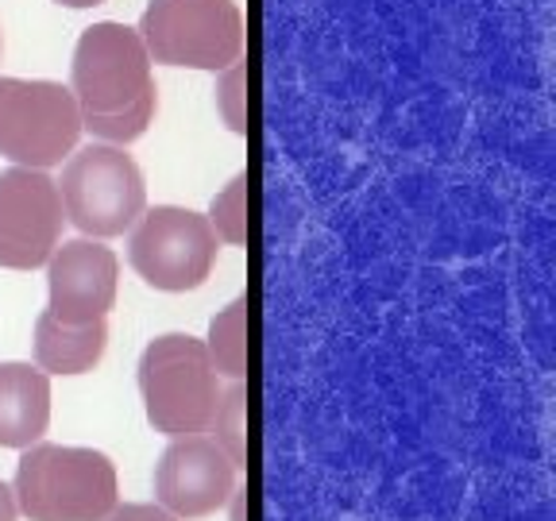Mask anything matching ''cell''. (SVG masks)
I'll return each mask as SVG.
<instances>
[{
  "mask_svg": "<svg viewBox=\"0 0 556 521\" xmlns=\"http://www.w3.org/2000/svg\"><path fill=\"white\" fill-rule=\"evenodd\" d=\"M70 93L78 101L81 131L124 148L148 131L155 116L151 54L136 27L104 20L81 31L70 62Z\"/></svg>",
  "mask_w": 556,
  "mask_h": 521,
  "instance_id": "6da1fadb",
  "label": "cell"
},
{
  "mask_svg": "<svg viewBox=\"0 0 556 521\" xmlns=\"http://www.w3.org/2000/svg\"><path fill=\"white\" fill-rule=\"evenodd\" d=\"M12 495L31 521H104L116 510V468L97 448L35 441L16 463Z\"/></svg>",
  "mask_w": 556,
  "mask_h": 521,
  "instance_id": "7a4b0ae2",
  "label": "cell"
},
{
  "mask_svg": "<svg viewBox=\"0 0 556 521\" xmlns=\"http://www.w3.org/2000/svg\"><path fill=\"white\" fill-rule=\"evenodd\" d=\"M143 409L155 433L193 436L213 425L220 402V374L205 352V340L166 332L143 347L136 367Z\"/></svg>",
  "mask_w": 556,
  "mask_h": 521,
  "instance_id": "3957f363",
  "label": "cell"
},
{
  "mask_svg": "<svg viewBox=\"0 0 556 521\" xmlns=\"http://www.w3.org/2000/svg\"><path fill=\"white\" fill-rule=\"evenodd\" d=\"M54 186L66 220L89 240L124 236L148 205V186L136 158L113 143H89L74 151L62 166V182Z\"/></svg>",
  "mask_w": 556,
  "mask_h": 521,
  "instance_id": "277c9868",
  "label": "cell"
},
{
  "mask_svg": "<svg viewBox=\"0 0 556 521\" xmlns=\"http://www.w3.org/2000/svg\"><path fill=\"white\" fill-rule=\"evenodd\" d=\"M136 31L163 66L220 74L243 54V16L236 0H151Z\"/></svg>",
  "mask_w": 556,
  "mask_h": 521,
  "instance_id": "5b68a950",
  "label": "cell"
},
{
  "mask_svg": "<svg viewBox=\"0 0 556 521\" xmlns=\"http://www.w3.org/2000/svg\"><path fill=\"white\" fill-rule=\"evenodd\" d=\"M81 139V113L70 86L47 78H0V155L12 166L47 170Z\"/></svg>",
  "mask_w": 556,
  "mask_h": 521,
  "instance_id": "8992f818",
  "label": "cell"
},
{
  "mask_svg": "<svg viewBox=\"0 0 556 521\" xmlns=\"http://www.w3.org/2000/svg\"><path fill=\"white\" fill-rule=\"evenodd\" d=\"M128 263L148 287L186 294L198 290L217 263V232L193 208L155 205L131 232Z\"/></svg>",
  "mask_w": 556,
  "mask_h": 521,
  "instance_id": "52a82bcc",
  "label": "cell"
},
{
  "mask_svg": "<svg viewBox=\"0 0 556 521\" xmlns=\"http://www.w3.org/2000/svg\"><path fill=\"white\" fill-rule=\"evenodd\" d=\"M62 225L66 213L51 174L31 166H9L0 174V267H43L59 247Z\"/></svg>",
  "mask_w": 556,
  "mask_h": 521,
  "instance_id": "ba28073f",
  "label": "cell"
},
{
  "mask_svg": "<svg viewBox=\"0 0 556 521\" xmlns=\"http://www.w3.org/2000/svg\"><path fill=\"white\" fill-rule=\"evenodd\" d=\"M236 491V468L213 436H174L155 468L159 506L174 518H205L220 510Z\"/></svg>",
  "mask_w": 556,
  "mask_h": 521,
  "instance_id": "9c48e42d",
  "label": "cell"
},
{
  "mask_svg": "<svg viewBox=\"0 0 556 521\" xmlns=\"http://www.w3.org/2000/svg\"><path fill=\"white\" fill-rule=\"evenodd\" d=\"M116 275L121 263L101 240H70L47 259V313L66 325L104 321L116 305Z\"/></svg>",
  "mask_w": 556,
  "mask_h": 521,
  "instance_id": "30bf717a",
  "label": "cell"
},
{
  "mask_svg": "<svg viewBox=\"0 0 556 521\" xmlns=\"http://www.w3.org/2000/svg\"><path fill=\"white\" fill-rule=\"evenodd\" d=\"M51 425V374L0 364V448H27Z\"/></svg>",
  "mask_w": 556,
  "mask_h": 521,
  "instance_id": "8fae6325",
  "label": "cell"
},
{
  "mask_svg": "<svg viewBox=\"0 0 556 521\" xmlns=\"http://www.w3.org/2000/svg\"><path fill=\"white\" fill-rule=\"evenodd\" d=\"M109 347V325H66L51 313H39L35 321V364L47 374H86L101 364Z\"/></svg>",
  "mask_w": 556,
  "mask_h": 521,
  "instance_id": "7c38bea8",
  "label": "cell"
},
{
  "mask_svg": "<svg viewBox=\"0 0 556 521\" xmlns=\"http://www.w3.org/2000/svg\"><path fill=\"white\" fill-rule=\"evenodd\" d=\"M205 352L217 374H228L232 382L248 379L252 371V294H240L208 321Z\"/></svg>",
  "mask_w": 556,
  "mask_h": 521,
  "instance_id": "4fadbf2b",
  "label": "cell"
},
{
  "mask_svg": "<svg viewBox=\"0 0 556 521\" xmlns=\"http://www.w3.org/2000/svg\"><path fill=\"white\" fill-rule=\"evenodd\" d=\"M205 220L217 232V240L232 243V247H248V240H252V170H240L213 198Z\"/></svg>",
  "mask_w": 556,
  "mask_h": 521,
  "instance_id": "5bb4252c",
  "label": "cell"
},
{
  "mask_svg": "<svg viewBox=\"0 0 556 521\" xmlns=\"http://www.w3.org/2000/svg\"><path fill=\"white\" fill-rule=\"evenodd\" d=\"M248 402H252V391L248 382H232L228 391H220L217 414H213V425H217V436L213 441L225 448V456L232 460L236 471L248 468Z\"/></svg>",
  "mask_w": 556,
  "mask_h": 521,
  "instance_id": "9a60e30c",
  "label": "cell"
},
{
  "mask_svg": "<svg viewBox=\"0 0 556 521\" xmlns=\"http://www.w3.org/2000/svg\"><path fill=\"white\" fill-rule=\"evenodd\" d=\"M217 113L225 120L228 131L236 136H248V62L236 59L232 66L220 69L217 78Z\"/></svg>",
  "mask_w": 556,
  "mask_h": 521,
  "instance_id": "2e32d148",
  "label": "cell"
},
{
  "mask_svg": "<svg viewBox=\"0 0 556 521\" xmlns=\"http://www.w3.org/2000/svg\"><path fill=\"white\" fill-rule=\"evenodd\" d=\"M104 521H174V513L155 503H128V506H116Z\"/></svg>",
  "mask_w": 556,
  "mask_h": 521,
  "instance_id": "e0dca14e",
  "label": "cell"
},
{
  "mask_svg": "<svg viewBox=\"0 0 556 521\" xmlns=\"http://www.w3.org/2000/svg\"><path fill=\"white\" fill-rule=\"evenodd\" d=\"M20 506H16V495H12L9 486L0 483V521H16Z\"/></svg>",
  "mask_w": 556,
  "mask_h": 521,
  "instance_id": "ac0fdd59",
  "label": "cell"
},
{
  "mask_svg": "<svg viewBox=\"0 0 556 521\" xmlns=\"http://www.w3.org/2000/svg\"><path fill=\"white\" fill-rule=\"evenodd\" d=\"M232 495H236L232 521H248V491H232Z\"/></svg>",
  "mask_w": 556,
  "mask_h": 521,
  "instance_id": "d6986e66",
  "label": "cell"
},
{
  "mask_svg": "<svg viewBox=\"0 0 556 521\" xmlns=\"http://www.w3.org/2000/svg\"><path fill=\"white\" fill-rule=\"evenodd\" d=\"M54 4H62V9H97L104 0H54Z\"/></svg>",
  "mask_w": 556,
  "mask_h": 521,
  "instance_id": "ffe728a7",
  "label": "cell"
}]
</instances>
